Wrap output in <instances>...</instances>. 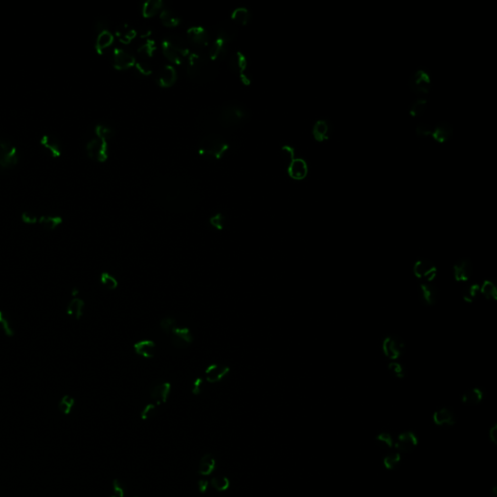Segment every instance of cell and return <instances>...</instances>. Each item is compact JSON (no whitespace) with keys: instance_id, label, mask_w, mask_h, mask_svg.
Here are the masks:
<instances>
[{"instance_id":"1","label":"cell","mask_w":497,"mask_h":497,"mask_svg":"<svg viewBox=\"0 0 497 497\" xmlns=\"http://www.w3.org/2000/svg\"><path fill=\"white\" fill-rule=\"evenodd\" d=\"M152 196L161 206L173 212H188L200 200L198 185L189 176L164 174L151 185Z\"/></svg>"},{"instance_id":"2","label":"cell","mask_w":497,"mask_h":497,"mask_svg":"<svg viewBox=\"0 0 497 497\" xmlns=\"http://www.w3.org/2000/svg\"><path fill=\"white\" fill-rule=\"evenodd\" d=\"M187 62V72L191 80L197 84H206L215 79L219 72L218 62L201 51L190 54Z\"/></svg>"},{"instance_id":"3","label":"cell","mask_w":497,"mask_h":497,"mask_svg":"<svg viewBox=\"0 0 497 497\" xmlns=\"http://www.w3.org/2000/svg\"><path fill=\"white\" fill-rule=\"evenodd\" d=\"M163 51L164 56L169 61L181 64L189 58L191 46L187 39L179 35H170L163 39Z\"/></svg>"},{"instance_id":"4","label":"cell","mask_w":497,"mask_h":497,"mask_svg":"<svg viewBox=\"0 0 497 497\" xmlns=\"http://www.w3.org/2000/svg\"><path fill=\"white\" fill-rule=\"evenodd\" d=\"M228 149L229 143L222 135L210 132L201 139L198 146V153L206 159L218 160L224 154Z\"/></svg>"},{"instance_id":"5","label":"cell","mask_w":497,"mask_h":497,"mask_svg":"<svg viewBox=\"0 0 497 497\" xmlns=\"http://www.w3.org/2000/svg\"><path fill=\"white\" fill-rule=\"evenodd\" d=\"M247 117L245 108L237 104H227L220 107L214 114V122L220 126L230 127L242 123Z\"/></svg>"},{"instance_id":"6","label":"cell","mask_w":497,"mask_h":497,"mask_svg":"<svg viewBox=\"0 0 497 497\" xmlns=\"http://www.w3.org/2000/svg\"><path fill=\"white\" fill-rule=\"evenodd\" d=\"M409 86L415 95L420 96V98H425L431 89L430 73L424 69L416 70L409 79Z\"/></svg>"},{"instance_id":"7","label":"cell","mask_w":497,"mask_h":497,"mask_svg":"<svg viewBox=\"0 0 497 497\" xmlns=\"http://www.w3.org/2000/svg\"><path fill=\"white\" fill-rule=\"evenodd\" d=\"M155 49L156 47L153 40H146L143 44L137 49L138 59L135 60V65L144 75H148L152 71L150 61L153 58Z\"/></svg>"},{"instance_id":"8","label":"cell","mask_w":497,"mask_h":497,"mask_svg":"<svg viewBox=\"0 0 497 497\" xmlns=\"http://www.w3.org/2000/svg\"><path fill=\"white\" fill-rule=\"evenodd\" d=\"M19 163L17 148L9 141L0 139V168L10 169Z\"/></svg>"},{"instance_id":"9","label":"cell","mask_w":497,"mask_h":497,"mask_svg":"<svg viewBox=\"0 0 497 497\" xmlns=\"http://www.w3.org/2000/svg\"><path fill=\"white\" fill-rule=\"evenodd\" d=\"M413 274L423 282H432L437 275V267L431 260L419 258L413 264Z\"/></svg>"},{"instance_id":"10","label":"cell","mask_w":497,"mask_h":497,"mask_svg":"<svg viewBox=\"0 0 497 497\" xmlns=\"http://www.w3.org/2000/svg\"><path fill=\"white\" fill-rule=\"evenodd\" d=\"M382 350L385 355L389 357L392 362L397 360L404 354L405 343L401 338L395 335H390L383 339Z\"/></svg>"},{"instance_id":"11","label":"cell","mask_w":497,"mask_h":497,"mask_svg":"<svg viewBox=\"0 0 497 497\" xmlns=\"http://www.w3.org/2000/svg\"><path fill=\"white\" fill-rule=\"evenodd\" d=\"M87 155L98 163H104L108 157V144L107 141L99 138L89 140L86 146Z\"/></svg>"},{"instance_id":"12","label":"cell","mask_w":497,"mask_h":497,"mask_svg":"<svg viewBox=\"0 0 497 497\" xmlns=\"http://www.w3.org/2000/svg\"><path fill=\"white\" fill-rule=\"evenodd\" d=\"M188 42L191 47L197 48L196 51L209 46L210 36L208 31L201 27H192L188 30Z\"/></svg>"},{"instance_id":"13","label":"cell","mask_w":497,"mask_h":497,"mask_svg":"<svg viewBox=\"0 0 497 497\" xmlns=\"http://www.w3.org/2000/svg\"><path fill=\"white\" fill-rule=\"evenodd\" d=\"M419 296L424 305L432 306L438 302L440 291L438 287L431 282H421L419 287Z\"/></svg>"},{"instance_id":"14","label":"cell","mask_w":497,"mask_h":497,"mask_svg":"<svg viewBox=\"0 0 497 497\" xmlns=\"http://www.w3.org/2000/svg\"><path fill=\"white\" fill-rule=\"evenodd\" d=\"M136 58L127 50L116 48L113 53V65L118 70H126L135 64Z\"/></svg>"},{"instance_id":"15","label":"cell","mask_w":497,"mask_h":497,"mask_svg":"<svg viewBox=\"0 0 497 497\" xmlns=\"http://www.w3.org/2000/svg\"><path fill=\"white\" fill-rule=\"evenodd\" d=\"M454 277L457 282L466 283L472 277L473 265L468 258H462L457 261L453 267Z\"/></svg>"},{"instance_id":"16","label":"cell","mask_w":497,"mask_h":497,"mask_svg":"<svg viewBox=\"0 0 497 497\" xmlns=\"http://www.w3.org/2000/svg\"><path fill=\"white\" fill-rule=\"evenodd\" d=\"M230 372V367L224 364H211L205 370V380L209 383H219Z\"/></svg>"},{"instance_id":"17","label":"cell","mask_w":497,"mask_h":497,"mask_svg":"<svg viewBox=\"0 0 497 497\" xmlns=\"http://www.w3.org/2000/svg\"><path fill=\"white\" fill-rule=\"evenodd\" d=\"M171 393V383L168 382H160L153 385L151 390V398L156 406L162 405L168 400Z\"/></svg>"},{"instance_id":"18","label":"cell","mask_w":497,"mask_h":497,"mask_svg":"<svg viewBox=\"0 0 497 497\" xmlns=\"http://www.w3.org/2000/svg\"><path fill=\"white\" fill-rule=\"evenodd\" d=\"M418 437L412 431L401 433L396 440L395 448L402 453H410L418 445Z\"/></svg>"},{"instance_id":"19","label":"cell","mask_w":497,"mask_h":497,"mask_svg":"<svg viewBox=\"0 0 497 497\" xmlns=\"http://www.w3.org/2000/svg\"><path fill=\"white\" fill-rule=\"evenodd\" d=\"M433 421L438 426L450 427L457 422V416L451 409L445 407L433 414Z\"/></svg>"},{"instance_id":"20","label":"cell","mask_w":497,"mask_h":497,"mask_svg":"<svg viewBox=\"0 0 497 497\" xmlns=\"http://www.w3.org/2000/svg\"><path fill=\"white\" fill-rule=\"evenodd\" d=\"M287 172L295 180H303L308 175V165L302 159H295L288 164Z\"/></svg>"},{"instance_id":"21","label":"cell","mask_w":497,"mask_h":497,"mask_svg":"<svg viewBox=\"0 0 497 497\" xmlns=\"http://www.w3.org/2000/svg\"><path fill=\"white\" fill-rule=\"evenodd\" d=\"M40 145L44 149H46L49 153L55 159H58L62 153L61 145L59 143L58 139L53 135H50V134L43 135L40 139Z\"/></svg>"},{"instance_id":"22","label":"cell","mask_w":497,"mask_h":497,"mask_svg":"<svg viewBox=\"0 0 497 497\" xmlns=\"http://www.w3.org/2000/svg\"><path fill=\"white\" fill-rule=\"evenodd\" d=\"M134 352L143 358H153L156 353V345L152 340H141L133 345Z\"/></svg>"},{"instance_id":"23","label":"cell","mask_w":497,"mask_h":497,"mask_svg":"<svg viewBox=\"0 0 497 497\" xmlns=\"http://www.w3.org/2000/svg\"><path fill=\"white\" fill-rule=\"evenodd\" d=\"M216 39L229 44L236 35V26L232 21L221 22L216 28Z\"/></svg>"},{"instance_id":"24","label":"cell","mask_w":497,"mask_h":497,"mask_svg":"<svg viewBox=\"0 0 497 497\" xmlns=\"http://www.w3.org/2000/svg\"><path fill=\"white\" fill-rule=\"evenodd\" d=\"M177 80V73L171 65L163 66L157 75V84L163 87L172 86Z\"/></svg>"},{"instance_id":"25","label":"cell","mask_w":497,"mask_h":497,"mask_svg":"<svg viewBox=\"0 0 497 497\" xmlns=\"http://www.w3.org/2000/svg\"><path fill=\"white\" fill-rule=\"evenodd\" d=\"M216 465H217V461L214 458V456L210 453L204 454L199 460L198 474L201 476H210L211 474L215 471Z\"/></svg>"},{"instance_id":"26","label":"cell","mask_w":497,"mask_h":497,"mask_svg":"<svg viewBox=\"0 0 497 497\" xmlns=\"http://www.w3.org/2000/svg\"><path fill=\"white\" fill-rule=\"evenodd\" d=\"M453 135V128L450 124L446 123H441L435 126L434 129H432L431 136H432L435 141L439 143H445L450 139Z\"/></svg>"},{"instance_id":"27","label":"cell","mask_w":497,"mask_h":497,"mask_svg":"<svg viewBox=\"0 0 497 497\" xmlns=\"http://www.w3.org/2000/svg\"><path fill=\"white\" fill-rule=\"evenodd\" d=\"M84 309L85 301L79 297H73L67 304L66 314L79 321L84 315Z\"/></svg>"},{"instance_id":"28","label":"cell","mask_w":497,"mask_h":497,"mask_svg":"<svg viewBox=\"0 0 497 497\" xmlns=\"http://www.w3.org/2000/svg\"><path fill=\"white\" fill-rule=\"evenodd\" d=\"M485 392L481 388H472L463 393L461 400L467 406H476L484 399Z\"/></svg>"},{"instance_id":"29","label":"cell","mask_w":497,"mask_h":497,"mask_svg":"<svg viewBox=\"0 0 497 497\" xmlns=\"http://www.w3.org/2000/svg\"><path fill=\"white\" fill-rule=\"evenodd\" d=\"M114 42V36L109 30H103L97 34L96 41V50L98 54H102L106 49L109 48Z\"/></svg>"},{"instance_id":"30","label":"cell","mask_w":497,"mask_h":497,"mask_svg":"<svg viewBox=\"0 0 497 497\" xmlns=\"http://www.w3.org/2000/svg\"><path fill=\"white\" fill-rule=\"evenodd\" d=\"M330 128L325 120H319L313 126V135L317 141L323 142L329 138Z\"/></svg>"},{"instance_id":"31","label":"cell","mask_w":497,"mask_h":497,"mask_svg":"<svg viewBox=\"0 0 497 497\" xmlns=\"http://www.w3.org/2000/svg\"><path fill=\"white\" fill-rule=\"evenodd\" d=\"M62 218L60 216H54V215H43L39 217L38 223L44 229V230H53L58 229V227L62 223Z\"/></svg>"},{"instance_id":"32","label":"cell","mask_w":497,"mask_h":497,"mask_svg":"<svg viewBox=\"0 0 497 497\" xmlns=\"http://www.w3.org/2000/svg\"><path fill=\"white\" fill-rule=\"evenodd\" d=\"M230 65L232 70L243 74L247 68V58L241 52H236L230 57Z\"/></svg>"},{"instance_id":"33","label":"cell","mask_w":497,"mask_h":497,"mask_svg":"<svg viewBox=\"0 0 497 497\" xmlns=\"http://www.w3.org/2000/svg\"><path fill=\"white\" fill-rule=\"evenodd\" d=\"M480 293H482L488 300H496L497 286L495 282L490 279L485 280L483 284L480 285Z\"/></svg>"},{"instance_id":"34","label":"cell","mask_w":497,"mask_h":497,"mask_svg":"<svg viewBox=\"0 0 497 497\" xmlns=\"http://www.w3.org/2000/svg\"><path fill=\"white\" fill-rule=\"evenodd\" d=\"M160 18L163 25L167 28H175L181 21L180 17L174 11L170 9H163L161 13Z\"/></svg>"},{"instance_id":"35","label":"cell","mask_w":497,"mask_h":497,"mask_svg":"<svg viewBox=\"0 0 497 497\" xmlns=\"http://www.w3.org/2000/svg\"><path fill=\"white\" fill-rule=\"evenodd\" d=\"M163 1L162 0H148L144 3L143 13L144 17L146 18H151L155 16L161 10L163 9Z\"/></svg>"},{"instance_id":"36","label":"cell","mask_w":497,"mask_h":497,"mask_svg":"<svg viewBox=\"0 0 497 497\" xmlns=\"http://www.w3.org/2000/svg\"><path fill=\"white\" fill-rule=\"evenodd\" d=\"M116 34L120 39V41H122L124 44L129 43L131 40H133L136 37V31L127 25L120 26L116 30Z\"/></svg>"},{"instance_id":"37","label":"cell","mask_w":497,"mask_h":497,"mask_svg":"<svg viewBox=\"0 0 497 497\" xmlns=\"http://www.w3.org/2000/svg\"><path fill=\"white\" fill-rule=\"evenodd\" d=\"M250 12L247 8H244V7H240V8H236V9L233 11L232 15H231V21L235 25H240V26H245L247 25L250 20Z\"/></svg>"},{"instance_id":"38","label":"cell","mask_w":497,"mask_h":497,"mask_svg":"<svg viewBox=\"0 0 497 497\" xmlns=\"http://www.w3.org/2000/svg\"><path fill=\"white\" fill-rule=\"evenodd\" d=\"M210 486L219 492L227 491L230 488V479L222 475H218L211 479Z\"/></svg>"},{"instance_id":"39","label":"cell","mask_w":497,"mask_h":497,"mask_svg":"<svg viewBox=\"0 0 497 497\" xmlns=\"http://www.w3.org/2000/svg\"><path fill=\"white\" fill-rule=\"evenodd\" d=\"M74 406H75V399L72 396L68 395V394L63 395L60 398L59 402H58V409H59V411L61 412L65 416H68L72 412Z\"/></svg>"},{"instance_id":"40","label":"cell","mask_w":497,"mask_h":497,"mask_svg":"<svg viewBox=\"0 0 497 497\" xmlns=\"http://www.w3.org/2000/svg\"><path fill=\"white\" fill-rule=\"evenodd\" d=\"M100 284L108 290H115L119 287L117 278L109 272H102L100 274Z\"/></svg>"},{"instance_id":"41","label":"cell","mask_w":497,"mask_h":497,"mask_svg":"<svg viewBox=\"0 0 497 497\" xmlns=\"http://www.w3.org/2000/svg\"><path fill=\"white\" fill-rule=\"evenodd\" d=\"M170 335L177 336L179 339H181L183 342H185L188 346H191L193 342V335L191 333V329L189 327L177 326Z\"/></svg>"},{"instance_id":"42","label":"cell","mask_w":497,"mask_h":497,"mask_svg":"<svg viewBox=\"0 0 497 497\" xmlns=\"http://www.w3.org/2000/svg\"><path fill=\"white\" fill-rule=\"evenodd\" d=\"M427 104V99L426 98H418L415 101H413L411 105L409 107V113L412 117H419L421 116L424 111L425 107Z\"/></svg>"},{"instance_id":"43","label":"cell","mask_w":497,"mask_h":497,"mask_svg":"<svg viewBox=\"0 0 497 497\" xmlns=\"http://www.w3.org/2000/svg\"><path fill=\"white\" fill-rule=\"evenodd\" d=\"M480 295V285L471 284L467 285L462 290V297L466 302L474 301Z\"/></svg>"},{"instance_id":"44","label":"cell","mask_w":497,"mask_h":497,"mask_svg":"<svg viewBox=\"0 0 497 497\" xmlns=\"http://www.w3.org/2000/svg\"><path fill=\"white\" fill-rule=\"evenodd\" d=\"M177 321L174 317L171 315H166L163 318L160 322V327L164 333L166 334H171L173 330L177 327Z\"/></svg>"},{"instance_id":"45","label":"cell","mask_w":497,"mask_h":497,"mask_svg":"<svg viewBox=\"0 0 497 497\" xmlns=\"http://www.w3.org/2000/svg\"><path fill=\"white\" fill-rule=\"evenodd\" d=\"M401 461V456L399 453H392L383 459V465L389 470L396 468Z\"/></svg>"},{"instance_id":"46","label":"cell","mask_w":497,"mask_h":497,"mask_svg":"<svg viewBox=\"0 0 497 497\" xmlns=\"http://www.w3.org/2000/svg\"><path fill=\"white\" fill-rule=\"evenodd\" d=\"M389 370L394 377H396L398 379H402L406 376L405 367L403 366V364L396 362V360H392L389 364Z\"/></svg>"},{"instance_id":"47","label":"cell","mask_w":497,"mask_h":497,"mask_svg":"<svg viewBox=\"0 0 497 497\" xmlns=\"http://www.w3.org/2000/svg\"><path fill=\"white\" fill-rule=\"evenodd\" d=\"M96 134L97 138L104 140V141H108L113 136V130L107 125L98 124V125H96Z\"/></svg>"},{"instance_id":"48","label":"cell","mask_w":497,"mask_h":497,"mask_svg":"<svg viewBox=\"0 0 497 497\" xmlns=\"http://www.w3.org/2000/svg\"><path fill=\"white\" fill-rule=\"evenodd\" d=\"M0 328L7 337H13L15 335V331L10 324L8 319L4 315L1 310H0Z\"/></svg>"},{"instance_id":"49","label":"cell","mask_w":497,"mask_h":497,"mask_svg":"<svg viewBox=\"0 0 497 497\" xmlns=\"http://www.w3.org/2000/svg\"><path fill=\"white\" fill-rule=\"evenodd\" d=\"M155 414H156V405L153 403H149L142 409V411L140 413V418L143 421H147L153 418Z\"/></svg>"},{"instance_id":"50","label":"cell","mask_w":497,"mask_h":497,"mask_svg":"<svg viewBox=\"0 0 497 497\" xmlns=\"http://www.w3.org/2000/svg\"><path fill=\"white\" fill-rule=\"evenodd\" d=\"M211 225L218 230H222L223 228H224V224H225V218L222 214H216L215 216L211 217L210 220H209Z\"/></svg>"},{"instance_id":"51","label":"cell","mask_w":497,"mask_h":497,"mask_svg":"<svg viewBox=\"0 0 497 497\" xmlns=\"http://www.w3.org/2000/svg\"><path fill=\"white\" fill-rule=\"evenodd\" d=\"M376 441L386 448H392L393 446V439L389 433H381L376 437Z\"/></svg>"},{"instance_id":"52","label":"cell","mask_w":497,"mask_h":497,"mask_svg":"<svg viewBox=\"0 0 497 497\" xmlns=\"http://www.w3.org/2000/svg\"><path fill=\"white\" fill-rule=\"evenodd\" d=\"M113 490H114V495L117 497H125V487H124L123 482L120 480L115 479L113 481Z\"/></svg>"},{"instance_id":"53","label":"cell","mask_w":497,"mask_h":497,"mask_svg":"<svg viewBox=\"0 0 497 497\" xmlns=\"http://www.w3.org/2000/svg\"><path fill=\"white\" fill-rule=\"evenodd\" d=\"M20 219L26 224H36L38 223L39 217L31 212H24L20 216Z\"/></svg>"},{"instance_id":"54","label":"cell","mask_w":497,"mask_h":497,"mask_svg":"<svg viewBox=\"0 0 497 497\" xmlns=\"http://www.w3.org/2000/svg\"><path fill=\"white\" fill-rule=\"evenodd\" d=\"M203 382H204V380L202 378H197L194 380V382H192V387H191V393L193 395H199L201 392H202V388H203Z\"/></svg>"},{"instance_id":"55","label":"cell","mask_w":497,"mask_h":497,"mask_svg":"<svg viewBox=\"0 0 497 497\" xmlns=\"http://www.w3.org/2000/svg\"><path fill=\"white\" fill-rule=\"evenodd\" d=\"M431 131H432V129H431V126H428L426 124H420L416 128V132H417V134L419 136H421V137H423V136H431Z\"/></svg>"},{"instance_id":"56","label":"cell","mask_w":497,"mask_h":497,"mask_svg":"<svg viewBox=\"0 0 497 497\" xmlns=\"http://www.w3.org/2000/svg\"><path fill=\"white\" fill-rule=\"evenodd\" d=\"M282 152H283L284 159L287 161L288 164L295 160V151H293L292 148H290V147H284L283 150H282Z\"/></svg>"},{"instance_id":"57","label":"cell","mask_w":497,"mask_h":497,"mask_svg":"<svg viewBox=\"0 0 497 497\" xmlns=\"http://www.w3.org/2000/svg\"><path fill=\"white\" fill-rule=\"evenodd\" d=\"M209 486H210V482H208L207 480H204V479H201L198 481L197 483V488H198V491L204 494L207 492L208 488H209Z\"/></svg>"},{"instance_id":"58","label":"cell","mask_w":497,"mask_h":497,"mask_svg":"<svg viewBox=\"0 0 497 497\" xmlns=\"http://www.w3.org/2000/svg\"><path fill=\"white\" fill-rule=\"evenodd\" d=\"M489 440L494 444L496 445L497 444V425L494 424L490 430H489Z\"/></svg>"},{"instance_id":"59","label":"cell","mask_w":497,"mask_h":497,"mask_svg":"<svg viewBox=\"0 0 497 497\" xmlns=\"http://www.w3.org/2000/svg\"><path fill=\"white\" fill-rule=\"evenodd\" d=\"M78 295H79V289L76 288V287H74V288L72 289V291H71V296H72L73 297H77Z\"/></svg>"},{"instance_id":"60","label":"cell","mask_w":497,"mask_h":497,"mask_svg":"<svg viewBox=\"0 0 497 497\" xmlns=\"http://www.w3.org/2000/svg\"><path fill=\"white\" fill-rule=\"evenodd\" d=\"M492 493H493V495H492V497H497V486H496V484H495V485H494V486H493V488H492Z\"/></svg>"},{"instance_id":"61","label":"cell","mask_w":497,"mask_h":497,"mask_svg":"<svg viewBox=\"0 0 497 497\" xmlns=\"http://www.w3.org/2000/svg\"><path fill=\"white\" fill-rule=\"evenodd\" d=\"M111 497H117V496H116V495H112V496Z\"/></svg>"},{"instance_id":"62","label":"cell","mask_w":497,"mask_h":497,"mask_svg":"<svg viewBox=\"0 0 497 497\" xmlns=\"http://www.w3.org/2000/svg\"><path fill=\"white\" fill-rule=\"evenodd\" d=\"M134 497H138V496H134Z\"/></svg>"}]
</instances>
